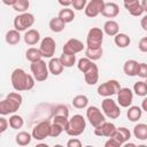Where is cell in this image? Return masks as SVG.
I'll return each mask as SVG.
<instances>
[{"mask_svg": "<svg viewBox=\"0 0 147 147\" xmlns=\"http://www.w3.org/2000/svg\"><path fill=\"white\" fill-rule=\"evenodd\" d=\"M10 82H11L13 88L16 92L30 91L33 88L36 84V79L33 78V76L26 74L21 68H16L13 70L11 76H10Z\"/></svg>", "mask_w": 147, "mask_h": 147, "instance_id": "1", "label": "cell"}, {"mask_svg": "<svg viewBox=\"0 0 147 147\" xmlns=\"http://www.w3.org/2000/svg\"><path fill=\"white\" fill-rule=\"evenodd\" d=\"M23 102V98L18 92H10L0 102V114L2 116L16 113Z\"/></svg>", "mask_w": 147, "mask_h": 147, "instance_id": "2", "label": "cell"}, {"mask_svg": "<svg viewBox=\"0 0 147 147\" xmlns=\"http://www.w3.org/2000/svg\"><path fill=\"white\" fill-rule=\"evenodd\" d=\"M85 127H86L85 118L82 115L77 114L69 119V127L67 130V133L70 137H78L85 131Z\"/></svg>", "mask_w": 147, "mask_h": 147, "instance_id": "3", "label": "cell"}, {"mask_svg": "<svg viewBox=\"0 0 147 147\" xmlns=\"http://www.w3.org/2000/svg\"><path fill=\"white\" fill-rule=\"evenodd\" d=\"M33 23H34V16L31 13L18 14L14 18V28L18 32H21V31L26 32L28 30H30L29 28H31L33 25Z\"/></svg>", "mask_w": 147, "mask_h": 147, "instance_id": "4", "label": "cell"}, {"mask_svg": "<svg viewBox=\"0 0 147 147\" xmlns=\"http://www.w3.org/2000/svg\"><path fill=\"white\" fill-rule=\"evenodd\" d=\"M30 69H31L33 78L37 82H44V80H46L48 78V75H49L48 64L44 60H40V61L31 63Z\"/></svg>", "mask_w": 147, "mask_h": 147, "instance_id": "5", "label": "cell"}, {"mask_svg": "<svg viewBox=\"0 0 147 147\" xmlns=\"http://www.w3.org/2000/svg\"><path fill=\"white\" fill-rule=\"evenodd\" d=\"M121 85L117 80L115 79H110V80H107L105 83H102L101 85L98 86V94L101 95V96H105V98H109L111 95H115V94H118V92L121 91Z\"/></svg>", "mask_w": 147, "mask_h": 147, "instance_id": "6", "label": "cell"}, {"mask_svg": "<svg viewBox=\"0 0 147 147\" xmlns=\"http://www.w3.org/2000/svg\"><path fill=\"white\" fill-rule=\"evenodd\" d=\"M103 42V30L100 28H92L87 32L86 44L87 48H100Z\"/></svg>", "mask_w": 147, "mask_h": 147, "instance_id": "7", "label": "cell"}, {"mask_svg": "<svg viewBox=\"0 0 147 147\" xmlns=\"http://www.w3.org/2000/svg\"><path fill=\"white\" fill-rule=\"evenodd\" d=\"M101 108L105 116H107L110 119H116L121 115V109L118 105L111 98H106L101 103Z\"/></svg>", "mask_w": 147, "mask_h": 147, "instance_id": "8", "label": "cell"}, {"mask_svg": "<svg viewBox=\"0 0 147 147\" xmlns=\"http://www.w3.org/2000/svg\"><path fill=\"white\" fill-rule=\"evenodd\" d=\"M86 117L90 122V124L95 129L100 126L102 123L106 122V116L105 114L95 106H90L86 109Z\"/></svg>", "mask_w": 147, "mask_h": 147, "instance_id": "9", "label": "cell"}, {"mask_svg": "<svg viewBox=\"0 0 147 147\" xmlns=\"http://www.w3.org/2000/svg\"><path fill=\"white\" fill-rule=\"evenodd\" d=\"M51 126H52V124L47 119L39 122L33 127V130H32V133H31L32 134V138L36 139V140H39V141L46 139L51 134Z\"/></svg>", "mask_w": 147, "mask_h": 147, "instance_id": "10", "label": "cell"}, {"mask_svg": "<svg viewBox=\"0 0 147 147\" xmlns=\"http://www.w3.org/2000/svg\"><path fill=\"white\" fill-rule=\"evenodd\" d=\"M39 49L42 54V57L52 59L56 51V42L52 37H45L40 42Z\"/></svg>", "mask_w": 147, "mask_h": 147, "instance_id": "11", "label": "cell"}, {"mask_svg": "<svg viewBox=\"0 0 147 147\" xmlns=\"http://www.w3.org/2000/svg\"><path fill=\"white\" fill-rule=\"evenodd\" d=\"M105 1L103 0H91L87 2L85 7V15L87 17H95L99 14H101L103 7H105Z\"/></svg>", "mask_w": 147, "mask_h": 147, "instance_id": "12", "label": "cell"}, {"mask_svg": "<svg viewBox=\"0 0 147 147\" xmlns=\"http://www.w3.org/2000/svg\"><path fill=\"white\" fill-rule=\"evenodd\" d=\"M83 49H84V44H83L79 39L71 38V39H69V40L64 44V46H63V48H62V53L76 55L77 53H80Z\"/></svg>", "mask_w": 147, "mask_h": 147, "instance_id": "13", "label": "cell"}, {"mask_svg": "<svg viewBox=\"0 0 147 147\" xmlns=\"http://www.w3.org/2000/svg\"><path fill=\"white\" fill-rule=\"evenodd\" d=\"M132 101H133V92L129 87H122L117 94L118 105L123 108H129L131 107Z\"/></svg>", "mask_w": 147, "mask_h": 147, "instance_id": "14", "label": "cell"}, {"mask_svg": "<svg viewBox=\"0 0 147 147\" xmlns=\"http://www.w3.org/2000/svg\"><path fill=\"white\" fill-rule=\"evenodd\" d=\"M116 130H117V127L115 126V124H113L110 122H105L100 126L94 129V134L98 136V137L113 138L115 132H116Z\"/></svg>", "mask_w": 147, "mask_h": 147, "instance_id": "15", "label": "cell"}, {"mask_svg": "<svg viewBox=\"0 0 147 147\" xmlns=\"http://www.w3.org/2000/svg\"><path fill=\"white\" fill-rule=\"evenodd\" d=\"M124 7L127 9V11L132 15V16H141L144 13V8L141 6V2L139 0H129V1H124Z\"/></svg>", "mask_w": 147, "mask_h": 147, "instance_id": "16", "label": "cell"}, {"mask_svg": "<svg viewBox=\"0 0 147 147\" xmlns=\"http://www.w3.org/2000/svg\"><path fill=\"white\" fill-rule=\"evenodd\" d=\"M119 14V7L116 2H106L101 11V15L108 18H114Z\"/></svg>", "mask_w": 147, "mask_h": 147, "instance_id": "17", "label": "cell"}, {"mask_svg": "<svg viewBox=\"0 0 147 147\" xmlns=\"http://www.w3.org/2000/svg\"><path fill=\"white\" fill-rule=\"evenodd\" d=\"M84 79L86 82V84L88 85H95L99 80V68L98 65L94 63L90 70H87L84 74Z\"/></svg>", "mask_w": 147, "mask_h": 147, "instance_id": "18", "label": "cell"}, {"mask_svg": "<svg viewBox=\"0 0 147 147\" xmlns=\"http://www.w3.org/2000/svg\"><path fill=\"white\" fill-rule=\"evenodd\" d=\"M23 39H24V42H25L26 45L33 46V45H36L37 42H39V40H40V33H39V31L36 30V29H30V30H28V31L24 33Z\"/></svg>", "mask_w": 147, "mask_h": 147, "instance_id": "19", "label": "cell"}, {"mask_svg": "<svg viewBox=\"0 0 147 147\" xmlns=\"http://www.w3.org/2000/svg\"><path fill=\"white\" fill-rule=\"evenodd\" d=\"M103 33H106L107 36L110 37H115L119 33V25L116 21L114 20H108L105 24H103Z\"/></svg>", "mask_w": 147, "mask_h": 147, "instance_id": "20", "label": "cell"}, {"mask_svg": "<svg viewBox=\"0 0 147 147\" xmlns=\"http://www.w3.org/2000/svg\"><path fill=\"white\" fill-rule=\"evenodd\" d=\"M47 64H48V70H49V72H51L52 75H54V76L61 75L62 71H63V68H64L63 64H62L61 61H60V57H52Z\"/></svg>", "mask_w": 147, "mask_h": 147, "instance_id": "21", "label": "cell"}, {"mask_svg": "<svg viewBox=\"0 0 147 147\" xmlns=\"http://www.w3.org/2000/svg\"><path fill=\"white\" fill-rule=\"evenodd\" d=\"M138 68H139V63L136 60H127V61L124 62L123 71L126 76L134 77L138 74Z\"/></svg>", "mask_w": 147, "mask_h": 147, "instance_id": "22", "label": "cell"}, {"mask_svg": "<svg viewBox=\"0 0 147 147\" xmlns=\"http://www.w3.org/2000/svg\"><path fill=\"white\" fill-rule=\"evenodd\" d=\"M113 138L116 139L121 145H123V144L127 142L129 139L131 138V132H130L129 129H126L124 126H121V127H117V130H116V132H115Z\"/></svg>", "mask_w": 147, "mask_h": 147, "instance_id": "23", "label": "cell"}, {"mask_svg": "<svg viewBox=\"0 0 147 147\" xmlns=\"http://www.w3.org/2000/svg\"><path fill=\"white\" fill-rule=\"evenodd\" d=\"M48 26H49L51 31H53V32H55V33H59V32H62V31L64 30L65 23H64L59 16H56V17H53V18L49 21Z\"/></svg>", "mask_w": 147, "mask_h": 147, "instance_id": "24", "label": "cell"}, {"mask_svg": "<svg viewBox=\"0 0 147 147\" xmlns=\"http://www.w3.org/2000/svg\"><path fill=\"white\" fill-rule=\"evenodd\" d=\"M25 57L28 61H30L31 63L33 62H37V61H40L42 60V54L40 52L39 48H36V47H30L28 48V51L25 52Z\"/></svg>", "mask_w": 147, "mask_h": 147, "instance_id": "25", "label": "cell"}, {"mask_svg": "<svg viewBox=\"0 0 147 147\" xmlns=\"http://www.w3.org/2000/svg\"><path fill=\"white\" fill-rule=\"evenodd\" d=\"M31 139H32V134H30L29 132L26 131H21L18 132L16 136H15V141L18 146H28L30 142H31Z\"/></svg>", "mask_w": 147, "mask_h": 147, "instance_id": "26", "label": "cell"}, {"mask_svg": "<svg viewBox=\"0 0 147 147\" xmlns=\"http://www.w3.org/2000/svg\"><path fill=\"white\" fill-rule=\"evenodd\" d=\"M133 136L139 140H147V124L139 123L133 127Z\"/></svg>", "mask_w": 147, "mask_h": 147, "instance_id": "27", "label": "cell"}, {"mask_svg": "<svg viewBox=\"0 0 147 147\" xmlns=\"http://www.w3.org/2000/svg\"><path fill=\"white\" fill-rule=\"evenodd\" d=\"M114 42L119 48H125L131 44V38L126 33H118L114 37Z\"/></svg>", "mask_w": 147, "mask_h": 147, "instance_id": "28", "label": "cell"}, {"mask_svg": "<svg viewBox=\"0 0 147 147\" xmlns=\"http://www.w3.org/2000/svg\"><path fill=\"white\" fill-rule=\"evenodd\" d=\"M142 115V109L141 107H138V106H131L129 107V110L126 113V116L127 118L131 121V122H137L140 119Z\"/></svg>", "mask_w": 147, "mask_h": 147, "instance_id": "29", "label": "cell"}, {"mask_svg": "<svg viewBox=\"0 0 147 147\" xmlns=\"http://www.w3.org/2000/svg\"><path fill=\"white\" fill-rule=\"evenodd\" d=\"M5 40H6V42L8 45H16L21 40V34L15 29L14 30H9V31H7V33L5 36Z\"/></svg>", "mask_w": 147, "mask_h": 147, "instance_id": "30", "label": "cell"}, {"mask_svg": "<svg viewBox=\"0 0 147 147\" xmlns=\"http://www.w3.org/2000/svg\"><path fill=\"white\" fill-rule=\"evenodd\" d=\"M71 103H72V106H74L75 108H77V109H84V108H86L87 105H88V98H87L86 95H84V94H78V95H76V96L72 99Z\"/></svg>", "mask_w": 147, "mask_h": 147, "instance_id": "31", "label": "cell"}, {"mask_svg": "<svg viewBox=\"0 0 147 147\" xmlns=\"http://www.w3.org/2000/svg\"><path fill=\"white\" fill-rule=\"evenodd\" d=\"M102 54H103L102 47H100V48H86L85 49V57L90 59L91 61L100 60Z\"/></svg>", "mask_w": 147, "mask_h": 147, "instance_id": "32", "label": "cell"}, {"mask_svg": "<svg viewBox=\"0 0 147 147\" xmlns=\"http://www.w3.org/2000/svg\"><path fill=\"white\" fill-rule=\"evenodd\" d=\"M59 17L67 24V23H70L74 21L75 18V13L72 9L70 8H62L60 11H59Z\"/></svg>", "mask_w": 147, "mask_h": 147, "instance_id": "33", "label": "cell"}, {"mask_svg": "<svg viewBox=\"0 0 147 147\" xmlns=\"http://www.w3.org/2000/svg\"><path fill=\"white\" fill-rule=\"evenodd\" d=\"M60 61H61V63L63 64L64 68H71L76 63V55L62 53L61 56H60Z\"/></svg>", "mask_w": 147, "mask_h": 147, "instance_id": "34", "label": "cell"}, {"mask_svg": "<svg viewBox=\"0 0 147 147\" xmlns=\"http://www.w3.org/2000/svg\"><path fill=\"white\" fill-rule=\"evenodd\" d=\"M133 92L138 96H146L147 95V84L144 80H139L133 85Z\"/></svg>", "mask_w": 147, "mask_h": 147, "instance_id": "35", "label": "cell"}, {"mask_svg": "<svg viewBox=\"0 0 147 147\" xmlns=\"http://www.w3.org/2000/svg\"><path fill=\"white\" fill-rule=\"evenodd\" d=\"M9 126L11 127V129H14V130H18V129H21L22 126H23V124H24V119H23V117L22 116H20V115H11L10 117H9Z\"/></svg>", "mask_w": 147, "mask_h": 147, "instance_id": "36", "label": "cell"}, {"mask_svg": "<svg viewBox=\"0 0 147 147\" xmlns=\"http://www.w3.org/2000/svg\"><path fill=\"white\" fill-rule=\"evenodd\" d=\"M94 64V62L93 61H91L90 59H87V57H82V59H79L78 60V63H77V68H78V70L79 71H82L83 74H85L87 70H90L91 69V67Z\"/></svg>", "mask_w": 147, "mask_h": 147, "instance_id": "37", "label": "cell"}, {"mask_svg": "<svg viewBox=\"0 0 147 147\" xmlns=\"http://www.w3.org/2000/svg\"><path fill=\"white\" fill-rule=\"evenodd\" d=\"M29 7H30V2L28 0H16V2L13 6V9L18 11L20 14H23V13H28L26 10L29 9Z\"/></svg>", "mask_w": 147, "mask_h": 147, "instance_id": "38", "label": "cell"}, {"mask_svg": "<svg viewBox=\"0 0 147 147\" xmlns=\"http://www.w3.org/2000/svg\"><path fill=\"white\" fill-rule=\"evenodd\" d=\"M60 116V117H69V108L65 105H59L53 110V117Z\"/></svg>", "mask_w": 147, "mask_h": 147, "instance_id": "39", "label": "cell"}, {"mask_svg": "<svg viewBox=\"0 0 147 147\" xmlns=\"http://www.w3.org/2000/svg\"><path fill=\"white\" fill-rule=\"evenodd\" d=\"M53 123L57 124L59 126H61L63 129V131L67 132L68 127H69V119L67 117H60V116H54L53 117Z\"/></svg>", "mask_w": 147, "mask_h": 147, "instance_id": "40", "label": "cell"}, {"mask_svg": "<svg viewBox=\"0 0 147 147\" xmlns=\"http://www.w3.org/2000/svg\"><path fill=\"white\" fill-rule=\"evenodd\" d=\"M62 132H63V129H62L61 126H59V125L55 124V123H52V126H51V134H49V137L56 138V137H59Z\"/></svg>", "mask_w": 147, "mask_h": 147, "instance_id": "41", "label": "cell"}, {"mask_svg": "<svg viewBox=\"0 0 147 147\" xmlns=\"http://www.w3.org/2000/svg\"><path fill=\"white\" fill-rule=\"evenodd\" d=\"M137 76H139L140 78H146L147 79V63H144V62L139 63Z\"/></svg>", "mask_w": 147, "mask_h": 147, "instance_id": "42", "label": "cell"}, {"mask_svg": "<svg viewBox=\"0 0 147 147\" xmlns=\"http://www.w3.org/2000/svg\"><path fill=\"white\" fill-rule=\"evenodd\" d=\"M86 5H87V1L86 0H74L71 6L76 10H82V9H85Z\"/></svg>", "mask_w": 147, "mask_h": 147, "instance_id": "43", "label": "cell"}, {"mask_svg": "<svg viewBox=\"0 0 147 147\" xmlns=\"http://www.w3.org/2000/svg\"><path fill=\"white\" fill-rule=\"evenodd\" d=\"M138 48L140 52H144V53H147V37H144L139 40V44H138Z\"/></svg>", "mask_w": 147, "mask_h": 147, "instance_id": "44", "label": "cell"}, {"mask_svg": "<svg viewBox=\"0 0 147 147\" xmlns=\"http://www.w3.org/2000/svg\"><path fill=\"white\" fill-rule=\"evenodd\" d=\"M67 147H83V145H82V142H80L79 139H77V138H71V139L68 140Z\"/></svg>", "mask_w": 147, "mask_h": 147, "instance_id": "45", "label": "cell"}, {"mask_svg": "<svg viewBox=\"0 0 147 147\" xmlns=\"http://www.w3.org/2000/svg\"><path fill=\"white\" fill-rule=\"evenodd\" d=\"M105 147H122V145L114 138H108V140L105 142Z\"/></svg>", "mask_w": 147, "mask_h": 147, "instance_id": "46", "label": "cell"}, {"mask_svg": "<svg viewBox=\"0 0 147 147\" xmlns=\"http://www.w3.org/2000/svg\"><path fill=\"white\" fill-rule=\"evenodd\" d=\"M8 125H9V122H8L3 116H1V117H0V133H3V132L7 130Z\"/></svg>", "mask_w": 147, "mask_h": 147, "instance_id": "47", "label": "cell"}, {"mask_svg": "<svg viewBox=\"0 0 147 147\" xmlns=\"http://www.w3.org/2000/svg\"><path fill=\"white\" fill-rule=\"evenodd\" d=\"M140 24H141V28H142L145 31H147V15H145V16L141 18Z\"/></svg>", "mask_w": 147, "mask_h": 147, "instance_id": "48", "label": "cell"}, {"mask_svg": "<svg viewBox=\"0 0 147 147\" xmlns=\"http://www.w3.org/2000/svg\"><path fill=\"white\" fill-rule=\"evenodd\" d=\"M59 3L61 6H63V8H69V6L72 5V1H62V0H60Z\"/></svg>", "mask_w": 147, "mask_h": 147, "instance_id": "49", "label": "cell"}, {"mask_svg": "<svg viewBox=\"0 0 147 147\" xmlns=\"http://www.w3.org/2000/svg\"><path fill=\"white\" fill-rule=\"evenodd\" d=\"M141 109L147 113V96H146V98L142 100V102H141Z\"/></svg>", "mask_w": 147, "mask_h": 147, "instance_id": "50", "label": "cell"}, {"mask_svg": "<svg viewBox=\"0 0 147 147\" xmlns=\"http://www.w3.org/2000/svg\"><path fill=\"white\" fill-rule=\"evenodd\" d=\"M140 2H141V6H142V8H144V11L147 13V0H142V1H140Z\"/></svg>", "mask_w": 147, "mask_h": 147, "instance_id": "51", "label": "cell"}, {"mask_svg": "<svg viewBox=\"0 0 147 147\" xmlns=\"http://www.w3.org/2000/svg\"><path fill=\"white\" fill-rule=\"evenodd\" d=\"M122 147H137V145L133 142H125V144H123Z\"/></svg>", "mask_w": 147, "mask_h": 147, "instance_id": "52", "label": "cell"}, {"mask_svg": "<svg viewBox=\"0 0 147 147\" xmlns=\"http://www.w3.org/2000/svg\"><path fill=\"white\" fill-rule=\"evenodd\" d=\"M34 147H49V146H48L47 144H42V142H41V144H38V145H36Z\"/></svg>", "mask_w": 147, "mask_h": 147, "instance_id": "53", "label": "cell"}, {"mask_svg": "<svg viewBox=\"0 0 147 147\" xmlns=\"http://www.w3.org/2000/svg\"><path fill=\"white\" fill-rule=\"evenodd\" d=\"M53 147H64V146H62V145H60V144H56V145H54Z\"/></svg>", "mask_w": 147, "mask_h": 147, "instance_id": "54", "label": "cell"}, {"mask_svg": "<svg viewBox=\"0 0 147 147\" xmlns=\"http://www.w3.org/2000/svg\"><path fill=\"white\" fill-rule=\"evenodd\" d=\"M137 147H147V146H146V145H144V144H142V145H139V146H137Z\"/></svg>", "mask_w": 147, "mask_h": 147, "instance_id": "55", "label": "cell"}, {"mask_svg": "<svg viewBox=\"0 0 147 147\" xmlns=\"http://www.w3.org/2000/svg\"><path fill=\"white\" fill-rule=\"evenodd\" d=\"M85 147H94V146H91V145H87V146H85Z\"/></svg>", "mask_w": 147, "mask_h": 147, "instance_id": "56", "label": "cell"}, {"mask_svg": "<svg viewBox=\"0 0 147 147\" xmlns=\"http://www.w3.org/2000/svg\"><path fill=\"white\" fill-rule=\"evenodd\" d=\"M146 84H147V79H146Z\"/></svg>", "mask_w": 147, "mask_h": 147, "instance_id": "57", "label": "cell"}]
</instances>
